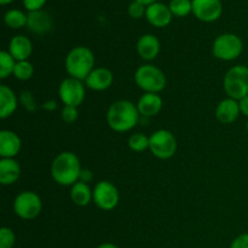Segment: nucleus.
<instances>
[{"label": "nucleus", "mask_w": 248, "mask_h": 248, "mask_svg": "<svg viewBox=\"0 0 248 248\" xmlns=\"http://www.w3.org/2000/svg\"><path fill=\"white\" fill-rule=\"evenodd\" d=\"M247 131H248V121H247Z\"/></svg>", "instance_id": "nucleus-39"}, {"label": "nucleus", "mask_w": 248, "mask_h": 248, "mask_svg": "<svg viewBox=\"0 0 248 248\" xmlns=\"http://www.w3.org/2000/svg\"><path fill=\"white\" fill-rule=\"evenodd\" d=\"M113 84V74L106 68H97L86 78V85L94 91H104Z\"/></svg>", "instance_id": "nucleus-15"}, {"label": "nucleus", "mask_w": 248, "mask_h": 248, "mask_svg": "<svg viewBox=\"0 0 248 248\" xmlns=\"http://www.w3.org/2000/svg\"><path fill=\"white\" fill-rule=\"evenodd\" d=\"M62 118L65 123L70 124V123H74L78 118V110H77V107H69V106H65L62 110Z\"/></svg>", "instance_id": "nucleus-30"}, {"label": "nucleus", "mask_w": 248, "mask_h": 248, "mask_svg": "<svg viewBox=\"0 0 248 248\" xmlns=\"http://www.w3.org/2000/svg\"><path fill=\"white\" fill-rule=\"evenodd\" d=\"M145 11H147V10H145L144 4L137 1V0L131 2L130 6H128V14H130V16L132 17V18H140V17L145 14Z\"/></svg>", "instance_id": "nucleus-29"}, {"label": "nucleus", "mask_w": 248, "mask_h": 248, "mask_svg": "<svg viewBox=\"0 0 248 248\" xmlns=\"http://www.w3.org/2000/svg\"><path fill=\"white\" fill-rule=\"evenodd\" d=\"M138 55L145 61H152L159 55L160 43L157 38L152 34H145L140 36L137 43Z\"/></svg>", "instance_id": "nucleus-16"}, {"label": "nucleus", "mask_w": 248, "mask_h": 248, "mask_svg": "<svg viewBox=\"0 0 248 248\" xmlns=\"http://www.w3.org/2000/svg\"><path fill=\"white\" fill-rule=\"evenodd\" d=\"M4 21L10 28L18 29L27 26V16L19 10H10L5 14Z\"/></svg>", "instance_id": "nucleus-23"}, {"label": "nucleus", "mask_w": 248, "mask_h": 248, "mask_svg": "<svg viewBox=\"0 0 248 248\" xmlns=\"http://www.w3.org/2000/svg\"><path fill=\"white\" fill-rule=\"evenodd\" d=\"M21 150V140L11 131L0 132V155L2 159H12Z\"/></svg>", "instance_id": "nucleus-14"}, {"label": "nucleus", "mask_w": 248, "mask_h": 248, "mask_svg": "<svg viewBox=\"0 0 248 248\" xmlns=\"http://www.w3.org/2000/svg\"><path fill=\"white\" fill-rule=\"evenodd\" d=\"M27 27L35 34H45L52 29V17L43 10L31 11L27 15Z\"/></svg>", "instance_id": "nucleus-12"}, {"label": "nucleus", "mask_w": 248, "mask_h": 248, "mask_svg": "<svg viewBox=\"0 0 248 248\" xmlns=\"http://www.w3.org/2000/svg\"><path fill=\"white\" fill-rule=\"evenodd\" d=\"M137 1L142 2V4H144V5H150V4H153V2H155V0H137Z\"/></svg>", "instance_id": "nucleus-37"}, {"label": "nucleus", "mask_w": 248, "mask_h": 248, "mask_svg": "<svg viewBox=\"0 0 248 248\" xmlns=\"http://www.w3.org/2000/svg\"><path fill=\"white\" fill-rule=\"evenodd\" d=\"M240 111H241L244 115L248 116V96L245 97V98L240 99Z\"/></svg>", "instance_id": "nucleus-34"}, {"label": "nucleus", "mask_w": 248, "mask_h": 248, "mask_svg": "<svg viewBox=\"0 0 248 248\" xmlns=\"http://www.w3.org/2000/svg\"><path fill=\"white\" fill-rule=\"evenodd\" d=\"M51 174L61 186H72L77 183L81 174L80 161L77 155L70 152L58 155L52 162Z\"/></svg>", "instance_id": "nucleus-2"}, {"label": "nucleus", "mask_w": 248, "mask_h": 248, "mask_svg": "<svg viewBox=\"0 0 248 248\" xmlns=\"http://www.w3.org/2000/svg\"><path fill=\"white\" fill-rule=\"evenodd\" d=\"M149 149L159 159H170L177 150V140L170 131L159 130L149 137Z\"/></svg>", "instance_id": "nucleus-7"}, {"label": "nucleus", "mask_w": 248, "mask_h": 248, "mask_svg": "<svg viewBox=\"0 0 248 248\" xmlns=\"http://www.w3.org/2000/svg\"><path fill=\"white\" fill-rule=\"evenodd\" d=\"M70 196L75 205L78 206H87L91 199H93V193L91 191L90 186L84 182H77L73 184V188L70 190Z\"/></svg>", "instance_id": "nucleus-22"}, {"label": "nucleus", "mask_w": 248, "mask_h": 248, "mask_svg": "<svg viewBox=\"0 0 248 248\" xmlns=\"http://www.w3.org/2000/svg\"><path fill=\"white\" fill-rule=\"evenodd\" d=\"M17 108V98L14 91L6 85L0 86V118L6 119Z\"/></svg>", "instance_id": "nucleus-21"}, {"label": "nucleus", "mask_w": 248, "mask_h": 248, "mask_svg": "<svg viewBox=\"0 0 248 248\" xmlns=\"http://www.w3.org/2000/svg\"><path fill=\"white\" fill-rule=\"evenodd\" d=\"M169 7L172 15L183 17L193 11V2L190 0H171Z\"/></svg>", "instance_id": "nucleus-25"}, {"label": "nucleus", "mask_w": 248, "mask_h": 248, "mask_svg": "<svg viewBox=\"0 0 248 248\" xmlns=\"http://www.w3.org/2000/svg\"><path fill=\"white\" fill-rule=\"evenodd\" d=\"M34 68L31 65V63H29L28 61H21V62H17L15 65L14 69V75L19 80H28L33 77Z\"/></svg>", "instance_id": "nucleus-26"}, {"label": "nucleus", "mask_w": 248, "mask_h": 248, "mask_svg": "<svg viewBox=\"0 0 248 248\" xmlns=\"http://www.w3.org/2000/svg\"><path fill=\"white\" fill-rule=\"evenodd\" d=\"M230 248H248V234H242L236 237Z\"/></svg>", "instance_id": "nucleus-33"}, {"label": "nucleus", "mask_w": 248, "mask_h": 248, "mask_svg": "<svg viewBox=\"0 0 248 248\" xmlns=\"http://www.w3.org/2000/svg\"><path fill=\"white\" fill-rule=\"evenodd\" d=\"M241 39L235 34H223L213 43V55L223 61H232L239 57L242 52Z\"/></svg>", "instance_id": "nucleus-6"}, {"label": "nucleus", "mask_w": 248, "mask_h": 248, "mask_svg": "<svg viewBox=\"0 0 248 248\" xmlns=\"http://www.w3.org/2000/svg\"><path fill=\"white\" fill-rule=\"evenodd\" d=\"M15 58L10 55L7 51H1L0 52V78L5 79L9 77L11 73H14L15 69Z\"/></svg>", "instance_id": "nucleus-24"}, {"label": "nucleus", "mask_w": 248, "mask_h": 248, "mask_svg": "<svg viewBox=\"0 0 248 248\" xmlns=\"http://www.w3.org/2000/svg\"><path fill=\"white\" fill-rule=\"evenodd\" d=\"M33 46H31V40L24 35H16L11 39L9 45V52L15 60L18 62L21 61H27V58L31 56Z\"/></svg>", "instance_id": "nucleus-17"}, {"label": "nucleus", "mask_w": 248, "mask_h": 248, "mask_svg": "<svg viewBox=\"0 0 248 248\" xmlns=\"http://www.w3.org/2000/svg\"><path fill=\"white\" fill-rule=\"evenodd\" d=\"M162 99L156 93H145L140 98L137 104V109L140 115L145 118L154 116L161 110Z\"/></svg>", "instance_id": "nucleus-18"}, {"label": "nucleus", "mask_w": 248, "mask_h": 248, "mask_svg": "<svg viewBox=\"0 0 248 248\" xmlns=\"http://www.w3.org/2000/svg\"><path fill=\"white\" fill-rule=\"evenodd\" d=\"M147 19L155 27H166L172 19V12L161 2H153L147 7L145 11Z\"/></svg>", "instance_id": "nucleus-13"}, {"label": "nucleus", "mask_w": 248, "mask_h": 248, "mask_svg": "<svg viewBox=\"0 0 248 248\" xmlns=\"http://www.w3.org/2000/svg\"><path fill=\"white\" fill-rule=\"evenodd\" d=\"M80 178L82 179L81 182H84V183H86V178H87V181H91V178H92L91 172H90V171H81Z\"/></svg>", "instance_id": "nucleus-35"}, {"label": "nucleus", "mask_w": 248, "mask_h": 248, "mask_svg": "<svg viewBox=\"0 0 248 248\" xmlns=\"http://www.w3.org/2000/svg\"><path fill=\"white\" fill-rule=\"evenodd\" d=\"M224 89L232 99H242L248 96V68L235 65L228 70L224 78Z\"/></svg>", "instance_id": "nucleus-4"}, {"label": "nucleus", "mask_w": 248, "mask_h": 248, "mask_svg": "<svg viewBox=\"0 0 248 248\" xmlns=\"http://www.w3.org/2000/svg\"><path fill=\"white\" fill-rule=\"evenodd\" d=\"M12 0H0V2H1V5H6L9 4V2H11Z\"/></svg>", "instance_id": "nucleus-38"}, {"label": "nucleus", "mask_w": 248, "mask_h": 248, "mask_svg": "<svg viewBox=\"0 0 248 248\" xmlns=\"http://www.w3.org/2000/svg\"><path fill=\"white\" fill-rule=\"evenodd\" d=\"M128 147L135 152H144L149 148V138L145 137L143 133H136L128 140Z\"/></svg>", "instance_id": "nucleus-27"}, {"label": "nucleus", "mask_w": 248, "mask_h": 248, "mask_svg": "<svg viewBox=\"0 0 248 248\" xmlns=\"http://www.w3.org/2000/svg\"><path fill=\"white\" fill-rule=\"evenodd\" d=\"M140 111L137 107L128 101H118L113 103L107 114L109 126L116 132H126L137 125Z\"/></svg>", "instance_id": "nucleus-1"}, {"label": "nucleus", "mask_w": 248, "mask_h": 248, "mask_svg": "<svg viewBox=\"0 0 248 248\" xmlns=\"http://www.w3.org/2000/svg\"><path fill=\"white\" fill-rule=\"evenodd\" d=\"M93 53L85 46L73 48L65 58V69L70 77L78 80H86L90 73L93 70Z\"/></svg>", "instance_id": "nucleus-3"}, {"label": "nucleus", "mask_w": 248, "mask_h": 248, "mask_svg": "<svg viewBox=\"0 0 248 248\" xmlns=\"http://www.w3.org/2000/svg\"><path fill=\"white\" fill-rule=\"evenodd\" d=\"M45 2H46V0H23L24 7H26L29 12L38 11V10H40L41 7L44 6V4H45Z\"/></svg>", "instance_id": "nucleus-31"}, {"label": "nucleus", "mask_w": 248, "mask_h": 248, "mask_svg": "<svg viewBox=\"0 0 248 248\" xmlns=\"http://www.w3.org/2000/svg\"><path fill=\"white\" fill-rule=\"evenodd\" d=\"M97 248H119V247L115 246V245H113V244H102L101 246H98Z\"/></svg>", "instance_id": "nucleus-36"}, {"label": "nucleus", "mask_w": 248, "mask_h": 248, "mask_svg": "<svg viewBox=\"0 0 248 248\" xmlns=\"http://www.w3.org/2000/svg\"><path fill=\"white\" fill-rule=\"evenodd\" d=\"M21 99H22V102H23L24 107H26L28 110H34V109H35V102H34V98H33V96H31V92H28V91L22 92Z\"/></svg>", "instance_id": "nucleus-32"}, {"label": "nucleus", "mask_w": 248, "mask_h": 248, "mask_svg": "<svg viewBox=\"0 0 248 248\" xmlns=\"http://www.w3.org/2000/svg\"><path fill=\"white\" fill-rule=\"evenodd\" d=\"M136 84L147 93H157L166 86L165 74L155 65H140L135 75Z\"/></svg>", "instance_id": "nucleus-5"}, {"label": "nucleus", "mask_w": 248, "mask_h": 248, "mask_svg": "<svg viewBox=\"0 0 248 248\" xmlns=\"http://www.w3.org/2000/svg\"><path fill=\"white\" fill-rule=\"evenodd\" d=\"M21 174V169L14 159H1L0 161V183L2 186L14 184Z\"/></svg>", "instance_id": "nucleus-20"}, {"label": "nucleus", "mask_w": 248, "mask_h": 248, "mask_svg": "<svg viewBox=\"0 0 248 248\" xmlns=\"http://www.w3.org/2000/svg\"><path fill=\"white\" fill-rule=\"evenodd\" d=\"M14 210L23 219H33L41 212V200L35 193L23 191L15 199Z\"/></svg>", "instance_id": "nucleus-8"}, {"label": "nucleus", "mask_w": 248, "mask_h": 248, "mask_svg": "<svg viewBox=\"0 0 248 248\" xmlns=\"http://www.w3.org/2000/svg\"><path fill=\"white\" fill-rule=\"evenodd\" d=\"M93 201L102 210H113L119 202V191L110 182L102 181L94 186Z\"/></svg>", "instance_id": "nucleus-10"}, {"label": "nucleus", "mask_w": 248, "mask_h": 248, "mask_svg": "<svg viewBox=\"0 0 248 248\" xmlns=\"http://www.w3.org/2000/svg\"><path fill=\"white\" fill-rule=\"evenodd\" d=\"M240 114V104L235 99L228 98L219 103L216 110L217 119L223 124H230L237 119Z\"/></svg>", "instance_id": "nucleus-19"}, {"label": "nucleus", "mask_w": 248, "mask_h": 248, "mask_svg": "<svg viewBox=\"0 0 248 248\" xmlns=\"http://www.w3.org/2000/svg\"><path fill=\"white\" fill-rule=\"evenodd\" d=\"M191 2L194 15L201 21H216L222 15L223 6L220 0H193Z\"/></svg>", "instance_id": "nucleus-11"}, {"label": "nucleus", "mask_w": 248, "mask_h": 248, "mask_svg": "<svg viewBox=\"0 0 248 248\" xmlns=\"http://www.w3.org/2000/svg\"><path fill=\"white\" fill-rule=\"evenodd\" d=\"M61 101L69 107H78L82 103L85 98V87L81 81L74 78H68L63 80L58 91Z\"/></svg>", "instance_id": "nucleus-9"}, {"label": "nucleus", "mask_w": 248, "mask_h": 248, "mask_svg": "<svg viewBox=\"0 0 248 248\" xmlns=\"http://www.w3.org/2000/svg\"><path fill=\"white\" fill-rule=\"evenodd\" d=\"M15 237L14 232L9 228H1L0 230V248H12L15 245Z\"/></svg>", "instance_id": "nucleus-28"}]
</instances>
